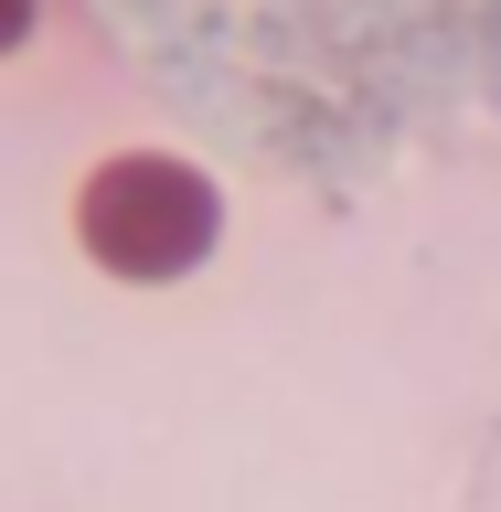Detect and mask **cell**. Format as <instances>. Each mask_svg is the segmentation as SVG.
I'll return each instance as SVG.
<instances>
[{
	"mask_svg": "<svg viewBox=\"0 0 501 512\" xmlns=\"http://www.w3.org/2000/svg\"><path fill=\"white\" fill-rule=\"evenodd\" d=\"M86 246L118 278H182L214 246V192L182 160H107L86 182Z\"/></svg>",
	"mask_w": 501,
	"mask_h": 512,
	"instance_id": "cell-1",
	"label": "cell"
}]
</instances>
